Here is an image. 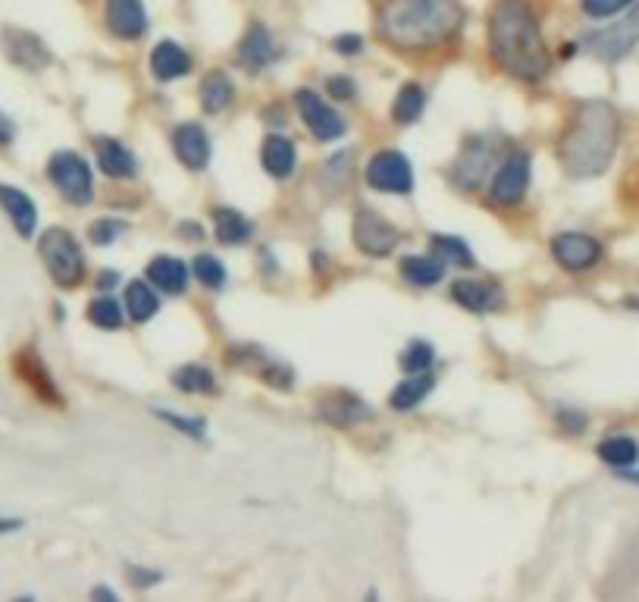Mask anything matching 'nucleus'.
Returning a JSON list of instances; mask_svg holds the SVG:
<instances>
[{"label": "nucleus", "instance_id": "3", "mask_svg": "<svg viewBox=\"0 0 639 602\" xmlns=\"http://www.w3.org/2000/svg\"><path fill=\"white\" fill-rule=\"evenodd\" d=\"M621 138V117L608 101H583L561 135V167L574 179H589L608 170Z\"/></svg>", "mask_w": 639, "mask_h": 602}, {"label": "nucleus", "instance_id": "33", "mask_svg": "<svg viewBox=\"0 0 639 602\" xmlns=\"http://www.w3.org/2000/svg\"><path fill=\"white\" fill-rule=\"evenodd\" d=\"M433 345L430 342H420V339H414L405 352H401V358H398V364H401V370H405V374H423V370H430V364H433Z\"/></svg>", "mask_w": 639, "mask_h": 602}, {"label": "nucleus", "instance_id": "4", "mask_svg": "<svg viewBox=\"0 0 639 602\" xmlns=\"http://www.w3.org/2000/svg\"><path fill=\"white\" fill-rule=\"evenodd\" d=\"M38 254L47 267V273L54 276L57 286L73 289L82 283L85 276V258H82V248L76 242V236L69 233L63 226H51L44 229V236L38 239Z\"/></svg>", "mask_w": 639, "mask_h": 602}, {"label": "nucleus", "instance_id": "27", "mask_svg": "<svg viewBox=\"0 0 639 602\" xmlns=\"http://www.w3.org/2000/svg\"><path fill=\"white\" fill-rule=\"evenodd\" d=\"M426 107V95L420 85H401V91L395 95V104H392V120L401 123V126H411L420 120V113Z\"/></svg>", "mask_w": 639, "mask_h": 602}, {"label": "nucleus", "instance_id": "46", "mask_svg": "<svg viewBox=\"0 0 639 602\" xmlns=\"http://www.w3.org/2000/svg\"><path fill=\"white\" fill-rule=\"evenodd\" d=\"M621 480H627V483H636V486H639V471H627V474H621Z\"/></svg>", "mask_w": 639, "mask_h": 602}, {"label": "nucleus", "instance_id": "41", "mask_svg": "<svg viewBox=\"0 0 639 602\" xmlns=\"http://www.w3.org/2000/svg\"><path fill=\"white\" fill-rule=\"evenodd\" d=\"M13 138H16V126H13V120L7 117V113H0V148L10 145Z\"/></svg>", "mask_w": 639, "mask_h": 602}, {"label": "nucleus", "instance_id": "13", "mask_svg": "<svg viewBox=\"0 0 639 602\" xmlns=\"http://www.w3.org/2000/svg\"><path fill=\"white\" fill-rule=\"evenodd\" d=\"M0 211H4L13 223V229L22 239H32L35 236V226H38V211H35V201L16 189V185H0Z\"/></svg>", "mask_w": 639, "mask_h": 602}, {"label": "nucleus", "instance_id": "1", "mask_svg": "<svg viewBox=\"0 0 639 602\" xmlns=\"http://www.w3.org/2000/svg\"><path fill=\"white\" fill-rule=\"evenodd\" d=\"M492 57L499 60L505 73L524 82H539L549 73L546 38L539 32V22L524 0H499L489 19Z\"/></svg>", "mask_w": 639, "mask_h": 602}, {"label": "nucleus", "instance_id": "28", "mask_svg": "<svg viewBox=\"0 0 639 602\" xmlns=\"http://www.w3.org/2000/svg\"><path fill=\"white\" fill-rule=\"evenodd\" d=\"M442 261L436 258H420V254H414V258H405L401 261V276L411 283V286H436L442 280Z\"/></svg>", "mask_w": 639, "mask_h": 602}, {"label": "nucleus", "instance_id": "44", "mask_svg": "<svg viewBox=\"0 0 639 602\" xmlns=\"http://www.w3.org/2000/svg\"><path fill=\"white\" fill-rule=\"evenodd\" d=\"M91 599H110V602H116V593H110V590L98 587V590H91Z\"/></svg>", "mask_w": 639, "mask_h": 602}, {"label": "nucleus", "instance_id": "24", "mask_svg": "<svg viewBox=\"0 0 639 602\" xmlns=\"http://www.w3.org/2000/svg\"><path fill=\"white\" fill-rule=\"evenodd\" d=\"M430 389H433V377L426 374H411L408 380H401L395 389H392V396H389V405L395 411H411L417 408L426 396H430Z\"/></svg>", "mask_w": 639, "mask_h": 602}, {"label": "nucleus", "instance_id": "10", "mask_svg": "<svg viewBox=\"0 0 639 602\" xmlns=\"http://www.w3.org/2000/svg\"><path fill=\"white\" fill-rule=\"evenodd\" d=\"M552 258L571 273H583L596 267L602 258V242L586 233H561L552 239Z\"/></svg>", "mask_w": 639, "mask_h": 602}, {"label": "nucleus", "instance_id": "11", "mask_svg": "<svg viewBox=\"0 0 639 602\" xmlns=\"http://www.w3.org/2000/svg\"><path fill=\"white\" fill-rule=\"evenodd\" d=\"M527 185H530V157L524 151H514L505 164L495 170L489 195L495 204H517L527 195Z\"/></svg>", "mask_w": 639, "mask_h": 602}, {"label": "nucleus", "instance_id": "9", "mask_svg": "<svg viewBox=\"0 0 639 602\" xmlns=\"http://www.w3.org/2000/svg\"><path fill=\"white\" fill-rule=\"evenodd\" d=\"M295 104L301 110L304 126L311 129V135L320 138V142H333V138H339L345 132V120L326 101H320L317 91H311V88L295 91Z\"/></svg>", "mask_w": 639, "mask_h": 602}, {"label": "nucleus", "instance_id": "32", "mask_svg": "<svg viewBox=\"0 0 639 602\" xmlns=\"http://www.w3.org/2000/svg\"><path fill=\"white\" fill-rule=\"evenodd\" d=\"M430 245L439 254V261H445V264H455V267H470L473 264L470 248L461 239H455V236H433Z\"/></svg>", "mask_w": 639, "mask_h": 602}, {"label": "nucleus", "instance_id": "34", "mask_svg": "<svg viewBox=\"0 0 639 602\" xmlns=\"http://www.w3.org/2000/svg\"><path fill=\"white\" fill-rule=\"evenodd\" d=\"M192 270L198 276V283H204L207 289H223L226 286V267L220 264V258H213V254H198Z\"/></svg>", "mask_w": 639, "mask_h": 602}, {"label": "nucleus", "instance_id": "30", "mask_svg": "<svg viewBox=\"0 0 639 602\" xmlns=\"http://www.w3.org/2000/svg\"><path fill=\"white\" fill-rule=\"evenodd\" d=\"M173 386L182 392H213V374L201 364H185L179 370H173Z\"/></svg>", "mask_w": 639, "mask_h": 602}, {"label": "nucleus", "instance_id": "35", "mask_svg": "<svg viewBox=\"0 0 639 602\" xmlns=\"http://www.w3.org/2000/svg\"><path fill=\"white\" fill-rule=\"evenodd\" d=\"M633 0H583V13L593 16V19H608V16H618L621 10H627Z\"/></svg>", "mask_w": 639, "mask_h": 602}, {"label": "nucleus", "instance_id": "23", "mask_svg": "<svg viewBox=\"0 0 639 602\" xmlns=\"http://www.w3.org/2000/svg\"><path fill=\"white\" fill-rule=\"evenodd\" d=\"M239 57H242V63H248L251 69H264V66L276 57L273 38H270V32H267L264 26H260V22H254V26L248 29V35L242 38Z\"/></svg>", "mask_w": 639, "mask_h": 602}, {"label": "nucleus", "instance_id": "45", "mask_svg": "<svg viewBox=\"0 0 639 602\" xmlns=\"http://www.w3.org/2000/svg\"><path fill=\"white\" fill-rule=\"evenodd\" d=\"M113 283H116V273H113V270H104V273H101V286H113Z\"/></svg>", "mask_w": 639, "mask_h": 602}, {"label": "nucleus", "instance_id": "21", "mask_svg": "<svg viewBox=\"0 0 639 602\" xmlns=\"http://www.w3.org/2000/svg\"><path fill=\"white\" fill-rule=\"evenodd\" d=\"M320 414H323V421H329L333 427H351V424H361V421H370V418H373V411H370L361 399H351V396L323 402V405H320Z\"/></svg>", "mask_w": 639, "mask_h": 602}, {"label": "nucleus", "instance_id": "2", "mask_svg": "<svg viewBox=\"0 0 639 602\" xmlns=\"http://www.w3.org/2000/svg\"><path fill=\"white\" fill-rule=\"evenodd\" d=\"M464 22L458 0H386L376 16L383 41L401 51H426L455 38Z\"/></svg>", "mask_w": 639, "mask_h": 602}, {"label": "nucleus", "instance_id": "18", "mask_svg": "<svg viewBox=\"0 0 639 602\" xmlns=\"http://www.w3.org/2000/svg\"><path fill=\"white\" fill-rule=\"evenodd\" d=\"M94 148H98V167L113 176V179H129L135 176V157L132 151L123 145V142H116V138H98L94 142Z\"/></svg>", "mask_w": 639, "mask_h": 602}, {"label": "nucleus", "instance_id": "26", "mask_svg": "<svg viewBox=\"0 0 639 602\" xmlns=\"http://www.w3.org/2000/svg\"><path fill=\"white\" fill-rule=\"evenodd\" d=\"M596 452H599V458L605 461V465L621 468V471L636 465V458H639V446H636V439H630V436H608V439H602Z\"/></svg>", "mask_w": 639, "mask_h": 602}, {"label": "nucleus", "instance_id": "40", "mask_svg": "<svg viewBox=\"0 0 639 602\" xmlns=\"http://www.w3.org/2000/svg\"><path fill=\"white\" fill-rule=\"evenodd\" d=\"M129 574H132V584H135V587H151V584H157V581H160V574H157V571L129 568Z\"/></svg>", "mask_w": 639, "mask_h": 602}, {"label": "nucleus", "instance_id": "25", "mask_svg": "<svg viewBox=\"0 0 639 602\" xmlns=\"http://www.w3.org/2000/svg\"><path fill=\"white\" fill-rule=\"evenodd\" d=\"M235 98V88L229 82L226 73H207L204 82H201V107L207 113H220L232 104Z\"/></svg>", "mask_w": 639, "mask_h": 602}, {"label": "nucleus", "instance_id": "43", "mask_svg": "<svg viewBox=\"0 0 639 602\" xmlns=\"http://www.w3.org/2000/svg\"><path fill=\"white\" fill-rule=\"evenodd\" d=\"M22 530V518H0V534H16Z\"/></svg>", "mask_w": 639, "mask_h": 602}, {"label": "nucleus", "instance_id": "42", "mask_svg": "<svg viewBox=\"0 0 639 602\" xmlns=\"http://www.w3.org/2000/svg\"><path fill=\"white\" fill-rule=\"evenodd\" d=\"M329 91H333V95H336L339 101H345V98L354 95V85H351L348 79H329Z\"/></svg>", "mask_w": 639, "mask_h": 602}, {"label": "nucleus", "instance_id": "12", "mask_svg": "<svg viewBox=\"0 0 639 602\" xmlns=\"http://www.w3.org/2000/svg\"><path fill=\"white\" fill-rule=\"evenodd\" d=\"M0 41H4V54L19 66V69H29V73H38V69H44L47 63H51V51H47V44L26 32V29H4V35H0Z\"/></svg>", "mask_w": 639, "mask_h": 602}, {"label": "nucleus", "instance_id": "6", "mask_svg": "<svg viewBox=\"0 0 639 602\" xmlns=\"http://www.w3.org/2000/svg\"><path fill=\"white\" fill-rule=\"evenodd\" d=\"M636 41H639V4H630V13L621 22L586 35V48L599 60L614 63V60H624L636 48Z\"/></svg>", "mask_w": 639, "mask_h": 602}, {"label": "nucleus", "instance_id": "22", "mask_svg": "<svg viewBox=\"0 0 639 602\" xmlns=\"http://www.w3.org/2000/svg\"><path fill=\"white\" fill-rule=\"evenodd\" d=\"M213 233L223 245H242L251 239V220L232 211V207H217L213 211Z\"/></svg>", "mask_w": 639, "mask_h": 602}, {"label": "nucleus", "instance_id": "19", "mask_svg": "<svg viewBox=\"0 0 639 602\" xmlns=\"http://www.w3.org/2000/svg\"><path fill=\"white\" fill-rule=\"evenodd\" d=\"M260 164L276 179H286L295 170V145L282 135H267L260 148Z\"/></svg>", "mask_w": 639, "mask_h": 602}, {"label": "nucleus", "instance_id": "7", "mask_svg": "<svg viewBox=\"0 0 639 602\" xmlns=\"http://www.w3.org/2000/svg\"><path fill=\"white\" fill-rule=\"evenodd\" d=\"M364 179H367L370 189L389 192V195H405V192H411V185H414V173H411L408 157L401 151H392V148L380 151L370 160Z\"/></svg>", "mask_w": 639, "mask_h": 602}, {"label": "nucleus", "instance_id": "17", "mask_svg": "<svg viewBox=\"0 0 639 602\" xmlns=\"http://www.w3.org/2000/svg\"><path fill=\"white\" fill-rule=\"evenodd\" d=\"M188 69H192V57H188L176 41H160L151 51V73L160 82H173L182 79Z\"/></svg>", "mask_w": 639, "mask_h": 602}, {"label": "nucleus", "instance_id": "15", "mask_svg": "<svg viewBox=\"0 0 639 602\" xmlns=\"http://www.w3.org/2000/svg\"><path fill=\"white\" fill-rule=\"evenodd\" d=\"M173 148H176V157L182 160L188 170H204L207 167V160H210V138H207V132L201 126L182 123L173 132Z\"/></svg>", "mask_w": 639, "mask_h": 602}, {"label": "nucleus", "instance_id": "5", "mask_svg": "<svg viewBox=\"0 0 639 602\" xmlns=\"http://www.w3.org/2000/svg\"><path fill=\"white\" fill-rule=\"evenodd\" d=\"M47 176L57 185V192L73 201V204H88L91 201V167L85 164V157H79L76 151H57L47 164Z\"/></svg>", "mask_w": 639, "mask_h": 602}, {"label": "nucleus", "instance_id": "14", "mask_svg": "<svg viewBox=\"0 0 639 602\" xmlns=\"http://www.w3.org/2000/svg\"><path fill=\"white\" fill-rule=\"evenodd\" d=\"M107 26L120 38H141L148 29V16L141 0H107Z\"/></svg>", "mask_w": 639, "mask_h": 602}, {"label": "nucleus", "instance_id": "31", "mask_svg": "<svg viewBox=\"0 0 639 602\" xmlns=\"http://www.w3.org/2000/svg\"><path fill=\"white\" fill-rule=\"evenodd\" d=\"M88 320L94 323L98 330H120L123 327V311H120V301L113 298H94L88 305Z\"/></svg>", "mask_w": 639, "mask_h": 602}, {"label": "nucleus", "instance_id": "37", "mask_svg": "<svg viewBox=\"0 0 639 602\" xmlns=\"http://www.w3.org/2000/svg\"><path fill=\"white\" fill-rule=\"evenodd\" d=\"M157 418H163L167 424H173L176 430H182V433H188V436H204V421H192V418H179V414H173V411H157Z\"/></svg>", "mask_w": 639, "mask_h": 602}, {"label": "nucleus", "instance_id": "20", "mask_svg": "<svg viewBox=\"0 0 639 602\" xmlns=\"http://www.w3.org/2000/svg\"><path fill=\"white\" fill-rule=\"evenodd\" d=\"M148 280H151V286H157L160 292L179 295V292H185V286H188V270H185L182 261L167 258V254H163V258H154V261L148 264Z\"/></svg>", "mask_w": 639, "mask_h": 602}, {"label": "nucleus", "instance_id": "36", "mask_svg": "<svg viewBox=\"0 0 639 602\" xmlns=\"http://www.w3.org/2000/svg\"><path fill=\"white\" fill-rule=\"evenodd\" d=\"M123 233H126V223H120V220H98V223H91V229H88V236H91L94 245H110L116 236H123Z\"/></svg>", "mask_w": 639, "mask_h": 602}, {"label": "nucleus", "instance_id": "29", "mask_svg": "<svg viewBox=\"0 0 639 602\" xmlns=\"http://www.w3.org/2000/svg\"><path fill=\"white\" fill-rule=\"evenodd\" d=\"M126 308H129L132 320L145 323V320H151V317L157 314L160 301H157V295H154V289H151L148 283L135 280V283L126 286Z\"/></svg>", "mask_w": 639, "mask_h": 602}, {"label": "nucleus", "instance_id": "39", "mask_svg": "<svg viewBox=\"0 0 639 602\" xmlns=\"http://www.w3.org/2000/svg\"><path fill=\"white\" fill-rule=\"evenodd\" d=\"M558 421H561L567 430H574V433H580V430L586 427V418H583V414H577V411H567V408L558 414Z\"/></svg>", "mask_w": 639, "mask_h": 602}, {"label": "nucleus", "instance_id": "38", "mask_svg": "<svg viewBox=\"0 0 639 602\" xmlns=\"http://www.w3.org/2000/svg\"><path fill=\"white\" fill-rule=\"evenodd\" d=\"M361 44H364V41H361L358 35H339V38H336V51H339V54H358Z\"/></svg>", "mask_w": 639, "mask_h": 602}, {"label": "nucleus", "instance_id": "16", "mask_svg": "<svg viewBox=\"0 0 639 602\" xmlns=\"http://www.w3.org/2000/svg\"><path fill=\"white\" fill-rule=\"evenodd\" d=\"M452 298L458 301L461 308H467V311L486 314V311L502 308L505 292H502V286H495V283H483V280H458V283L452 286Z\"/></svg>", "mask_w": 639, "mask_h": 602}, {"label": "nucleus", "instance_id": "8", "mask_svg": "<svg viewBox=\"0 0 639 602\" xmlns=\"http://www.w3.org/2000/svg\"><path fill=\"white\" fill-rule=\"evenodd\" d=\"M354 245L373 258H386L398 245V229L376 211H358L354 214Z\"/></svg>", "mask_w": 639, "mask_h": 602}]
</instances>
